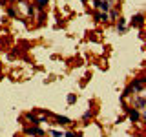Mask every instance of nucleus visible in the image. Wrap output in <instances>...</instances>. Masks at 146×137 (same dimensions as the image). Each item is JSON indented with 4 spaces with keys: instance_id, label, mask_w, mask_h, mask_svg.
<instances>
[{
    "instance_id": "f257e3e1",
    "label": "nucleus",
    "mask_w": 146,
    "mask_h": 137,
    "mask_svg": "<svg viewBox=\"0 0 146 137\" xmlns=\"http://www.w3.org/2000/svg\"><path fill=\"white\" fill-rule=\"evenodd\" d=\"M130 86H131L133 91H137V93H143L144 91V77H137V79H133Z\"/></svg>"
},
{
    "instance_id": "f03ea898",
    "label": "nucleus",
    "mask_w": 146,
    "mask_h": 137,
    "mask_svg": "<svg viewBox=\"0 0 146 137\" xmlns=\"http://www.w3.org/2000/svg\"><path fill=\"white\" fill-rule=\"evenodd\" d=\"M124 110H126V113H128V119H130L131 122H137L141 119V113H139V110H135V108H128V106H124Z\"/></svg>"
},
{
    "instance_id": "7ed1b4c3",
    "label": "nucleus",
    "mask_w": 146,
    "mask_h": 137,
    "mask_svg": "<svg viewBox=\"0 0 146 137\" xmlns=\"http://www.w3.org/2000/svg\"><path fill=\"white\" fill-rule=\"evenodd\" d=\"M133 108H135V110H144V108H146L144 95H143V93H139V97L133 99Z\"/></svg>"
},
{
    "instance_id": "20e7f679",
    "label": "nucleus",
    "mask_w": 146,
    "mask_h": 137,
    "mask_svg": "<svg viewBox=\"0 0 146 137\" xmlns=\"http://www.w3.org/2000/svg\"><path fill=\"white\" fill-rule=\"evenodd\" d=\"M26 135H31V137H35V135H44V130H40V128H36V126H33V128H26Z\"/></svg>"
},
{
    "instance_id": "39448f33",
    "label": "nucleus",
    "mask_w": 146,
    "mask_h": 137,
    "mask_svg": "<svg viewBox=\"0 0 146 137\" xmlns=\"http://www.w3.org/2000/svg\"><path fill=\"white\" fill-rule=\"evenodd\" d=\"M131 24H133V26H139V27H143V26H144V17H143V13H137V15L131 18Z\"/></svg>"
},
{
    "instance_id": "423d86ee",
    "label": "nucleus",
    "mask_w": 146,
    "mask_h": 137,
    "mask_svg": "<svg viewBox=\"0 0 146 137\" xmlns=\"http://www.w3.org/2000/svg\"><path fill=\"white\" fill-rule=\"evenodd\" d=\"M55 121H57V124H70L71 119L66 117V115H57V117H55Z\"/></svg>"
},
{
    "instance_id": "0eeeda50",
    "label": "nucleus",
    "mask_w": 146,
    "mask_h": 137,
    "mask_svg": "<svg viewBox=\"0 0 146 137\" xmlns=\"http://www.w3.org/2000/svg\"><path fill=\"white\" fill-rule=\"evenodd\" d=\"M95 20H97V22H108L110 20V18H108V13H102V11L97 13V15H95Z\"/></svg>"
},
{
    "instance_id": "6e6552de",
    "label": "nucleus",
    "mask_w": 146,
    "mask_h": 137,
    "mask_svg": "<svg viewBox=\"0 0 146 137\" xmlns=\"http://www.w3.org/2000/svg\"><path fill=\"white\" fill-rule=\"evenodd\" d=\"M48 2H49V0H35V6H36V9L44 11V9H46V6H48Z\"/></svg>"
},
{
    "instance_id": "1a4fd4ad",
    "label": "nucleus",
    "mask_w": 146,
    "mask_h": 137,
    "mask_svg": "<svg viewBox=\"0 0 146 137\" xmlns=\"http://www.w3.org/2000/svg\"><path fill=\"white\" fill-rule=\"evenodd\" d=\"M117 29H119V33H124V31H126V20H124V18H121V20H119Z\"/></svg>"
},
{
    "instance_id": "9d476101",
    "label": "nucleus",
    "mask_w": 146,
    "mask_h": 137,
    "mask_svg": "<svg viewBox=\"0 0 146 137\" xmlns=\"http://www.w3.org/2000/svg\"><path fill=\"white\" fill-rule=\"evenodd\" d=\"M22 6H26V11H27L29 17H35V7L31 6V4H22Z\"/></svg>"
},
{
    "instance_id": "9b49d317",
    "label": "nucleus",
    "mask_w": 146,
    "mask_h": 137,
    "mask_svg": "<svg viewBox=\"0 0 146 137\" xmlns=\"http://www.w3.org/2000/svg\"><path fill=\"white\" fill-rule=\"evenodd\" d=\"M131 91H133V90H131V86H126V90H124V91H122V99H126V97H130V95H131Z\"/></svg>"
},
{
    "instance_id": "f8f14e48",
    "label": "nucleus",
    "mask_w": 146,
    "mask_h": 137,
    "mask_svg": "<svg viewBox=\"0 0 146 137\" xmlns=\"http://www.w3.org/2000/svg\"><path fill=\"white\" fill-rule=\"evenodd\" d=\"M26 119L31 122V124H36V117L33 115V113H26Z\"/></svg>"
},
{
    "instance_id": "ddd939ff",
    "label": "nucleus",
    "mask_w": 146,
    "mask_h": 137,
    "mask_svg": "<svg viewBox=\"0 0 146 137\" xmlns=\"http://www.w3.org/2000/svg\"><path fill=\"white\" fill-rule=\"evenodd\" d=\"M68 104H73V102H75V100H77V95L75 93H68Z\"/></svg>"
},
{
    "instance_id": "4468645a",
    "label": "nucleus",
    "mask_w": 146,
    "mask_h": 137,
    "mask_svg": "<svg viewBox=\"0 0 146 137\" xmlns=\"http://www.w3.org/2000/svg\"><path fill=\"white\" fill-rule=\"evenodd\" d=\"M7 15L11 17V18H15V17H17V11H15V7H7Z\"/></svg>"
},
{
    "instance_id": "2eb2a0df",
    "label": "nucleus",
    "mask_w": 146,
    "mask_h": 137,
    "mask_svg": "<svg viewBox=\"0 0 146 137\" xmlns=\"http://www.w3.org/2000/svg\"><path fill=\"white\" fill-rule=\"evenodd\" d=\"M51 135H53V137H64L62 132H57V130H51Z\"/></svg>"
},
{
    "instance_id": "dca6fc26",
    "label": "nucleus",
    "mask_w": 146,
    "mask_h": 137,
    "mask_svg": "<svg viewBox=\"0 0 146 137\" xmlns=\"http://www.w3.org/2000/svg\"><path fill=\"white\" fill-rule=\"evenodd\" d=\"M90 117H91V110H88V112H84V115H82V119H84V121H88Z\"/></svg>"
},
{
    "instance_id": "f3484780",
    "label": "nucleus",
    "mask_w": 146,
    "mask_h": 137,
    "mask_svg": "<svg viewBox=\"0 0 146 137\" xmlns=\"http://www.w3.org/2000/svg\"><path fill=\"white\" fill-rule=\"evenodd\" d=\"M77 134H75V132H66V134H64V137H75Z\"/></svg>"
},
{
    "instance_id": "a211bd4d",
    "label": "nucleus",
    "mask_w": 146,
    "mask_h": 137,
    "mask_svg": "<svg viewBox=\"0 0 146 137\" xmlns=\"http://www.w3.org/2000/svg\"><path fill=\"white\" fill-rule=\"evenodd\" d=\"M4 4H6V0H0V6H4Z\"/></svg>"
},
{
    "instance_id": "6ab92c4d",
    "label": "nucleus",
    "mask_w": 146,
    "mask_h": 137,
    "mask_svg": "<svg viewBox=\"0 0 146 137\" xmlns=\"http://www.w3.org/2000/svg\"><path fill=\"white\" fill-rule=\"evenodd\" d=\"M75 137H84V135H80V134H77V135H75Z\"/></svg>"
},
{
    "instance_id": "aec40b11",
    "label": "nucleus",
    "mask_w": 146,
    "mask_h": 137,
    "mask_svg": "<svg viewBox=\"0 0 146 137\" xmlns=\"http://www.w3.org/2000/svg\"><path fill=\"white\" fill-rule=\"evenodd\" d=\"M9 2H18V0H9Z\"/></svg>"
},
{
    "instance_id": "412c9836",
    "label": "nucleus",
    "mask_w": 146,
    "mask_h": 137,
    "mask_svg": "<svg viewBox=\"0 0 146 137\" xmlns=\"http://www.w3.org/2000/svg\"><path fill=\"white\" fill-rule=\"evenodd\" d=\"M82 2H86V0H82Z\"/></svg>"
}]
</instances>
